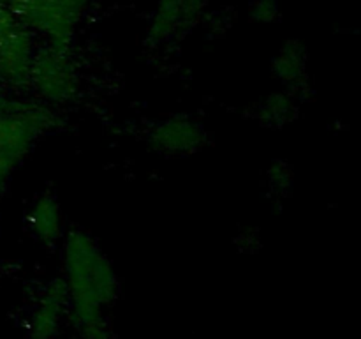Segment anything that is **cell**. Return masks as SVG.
I'll return each mask as SVG.
<instances>
[{
	"mask_svg": "<svg viewBox=\"0 0 361 339\" xmlns=\"http://www.w3.org/2000/svg\"><path fill=\"white\" fill-rule=\"evenodd\" d=\"M62 251V278L71 302L69 323L78 331L104 320V311L120 295V279L97 240L83 230H71L63 239Z\"/></svg>",
	"mask_w": 361,
	"mask_h": 339,
	"instance_id": "cell-1",
	"label": "cell"
},
{
	"mask_svg": "<svg viewBox=\"0 0 361 339\" xmlns=\"http://www.w3.org/2000/svg\"><path fill=\"white\" fill-rule=\"evenodd\" d=\"M80 85V71L71 49L37 46L28 83L37 99L51 106L67 105L78 97Z\"/></svg>",
	"mask_w": 361,
	"mask_h": 339,
	"instance_id": "cell-2",
	"label": "cell"
},
{
	"mask_svg": "<svg viewBox=\"0 0 361 339\" xmlns=\"http://www.w3.org/2000/svg\"><path fill=\"white\" fill-rule=\"evenodd\" d=\"M16 14L18 23L46 44L71 49L80 20L74 18L59 0H6Z\"/></svg>",
	"mask_w": 361,
	"mask_h": 339,
	"instance_id": "cell-3",
	"label": "cell"
},
{
	"mask_svg": "<svg viewBox=\"0 0 361 339\" xmlns=\"http://www.w3.org/2000/svg\"><path fill=\"white\" fill-rule=\"evenodd\" d=\"M69 290L63 278H55L42 288L28 318V339H56L69 321Z\"/></svg>",
	"mask_w": 361,
	"mask_h": 339,
	"instance_id": "cell-4",
	"label": "cell"
},
{
	"mask_svg": "<svg viewBox=\"0 0 361 339\" xmlns=\"http://www.w3.org/2000/svg\"><path fill=\"white\" fill-rule=\"evenodd\" d=\"M148 143L152 150L159 154L187 155L200 150L207 143V131L190 117H169L152 127Z\"/></svg>",
	"mask_w": 361,
	"mask_h": 339,
	"instance_id": "cell-5",
	"label": "cell"
},
{
	"mask_svg": "<svg viewBox=\"0 0 361 339\" xmlns=\"http://www.w3.org/2000/svg\"><path fill=\"white\" fill-rule=\"evenodd\" d=\"M37 42L35 35L20 27L0 44V87L27 90L30 83Z\"/></svg>",
	"mask_w": 361,
	"mask_h": 339,
	"instance_id": "cell-6",
	"label": "cell"
},
{
	"mask_svg": "<svg viewBox=\"0 0 361 339\" xmlns=\"http://www.w3.org/2000/svg\"><path fill=\"white\" fill-rule=\"evenodd\" d=\"M309 56L307 48L296 39H289L271 60L275 78L293 94L303 92L309 85Z\"/></svg>",
	"mask_w": 361,
	"mask_h": 339,
	"instance_id": "cell-7",
	"label": "cell"
},
{
	"mask_svg": "<svg viewBox=\"0 0 361 339\" xmlns=\"http://www.w3.org/2000/svg\"><path fill=\"white\" fill-rule=\"evenodd\" d=\"M28 226L35 239L44 246L59 242L66 232L63 212L55 194H39L28 210Z\"/></svg>",
	"mask_w": 361,
	"mask_h": 339,
	"instance_id": "cell-8",
	"label": "cell"
},
{
	"mask_svg": "<svg viewBox=\"0 0 361 339\" xmlns=\"http://www.w3.org/2000/svg\"><path fill=\"white\" fill-rule=\"evenodd\" d=\"M194 25L180 0H159L148 21V41L164 44Z\"/></svg>",
	"mask_w": 361,
	"mask_h": 339,
	"instance_id": "cell-9",
	"label": "cell"
},
{
	"mask_svg": "<svg viewBox=\"0 0 361 339\" xmlns=\"http://www.w3.org/2000/svg\"><path fill=\"white\" fill-rule=\"evenodd\" d=\"M257 113L268 126H284L296 113V94L291 90L271 92L261 101Z\"/></svg>",
	"mask_w": 361,
	"mask_h": 339,
	"instance_id": "cell-10",
	"label": "cell"
},
{
	"mask_svg": "<svg viewBox=\"0 0 361 339\" xmlns=\"http://www.w3.org/2000/svg\"><path fill=\"white\" fill-rule=\"evenodd\" d=\"M250 18L259 25H270L281 14V6L277 0H256L250 7Z\"/></svg>",
	"mask_w": 361,
	"mask_h": 339,
	"instance_id": "cell-11",
	"label": "cell"
},
{
	"mask_svg": "<svg viewBox=\"0 0 361 339\" xmlns=\"http://www.w3.org/2000/svg\"><path fill=\"white\" fill-rule=\"evenodd\" d=\"M268 182L274 189L277 191H286L291 187L293 184V170L291 166L286 165V162L277 161L270 166V172H268Z\"/></svg>",
	"mask_w": 361,
	"mask_h": 339,
	"instance_id": "cell-12",
	"label": "cell"
},
{
	"mask_svg": "<svg viewBox=\"0 0 361 339\" xmlns=\"http://www.w3.org/2000/svg\"><path fill=\"white\" fill-rule=\"evenodd\" d=\"M20 27L21 25L18 23V18L13 13V9L7 6L6 0H0V44Z\"/></svg>",
	"mask_w": 361,
	"mask_h": 339,
	"instance_id": "cell-13",
	"label": "cell"
},
{
	"mask_svg": "<svg viewBox=\"0 0 361 339\" xmlns=\"http://www.w3.org/2000/svg\"><path fill=\"white\" fill-rule=\"evenodd\" d=\"M78 334H80V339H115L106 318L78 328Z\"/></svg>",
	"mask_w": 361,
	"mask_h": 339,
	"instance_id": "cell-14",
	"label": "cell"
},
{
	"mask_svg": "<svg viewBox=\"0 0 361 339\" xmlns=\"http://www.w3.org/2000/svg\"><path fill=\"white\" fill-rule=\"evenodd\" d=\"M59 2L62 4L74 18L81 20V16H83L88 11V7H90L92 0H59Z\"/></svg>",
	"mask_w": 361,
	"mask_h": 339,
	"instance_id": "cell-15",
	"label": "cell"
},
{
	"mask_svg": "<svg viewBox=\"0 0 361 339\" xmlns=\"http://www.w3.org/2000/svg\"><path fill=\"white\" fill-rule=\"evenodd\" d=\"M180 4L185 7V11L189 13L190 20L196 23V21L200 20L201 14H203V11H204V7H207L208 0H180Z\"/></svg>",
	"mask_w": 361,
	"mask_h": 339,
	"instance_id": "cell-16",
	"label": "cell"
},
{
	"mask_svg": "<svg viewBox=\"0 0 361 339\" xmlns=\"http://www.w3.org/2000/svg\"><path fill=\"white\" fill-rule=\"evenodd\" d=\"M6 102H7V95H6V92H4V87H0V112L4 109Z\"/></svg>",
	"mask_w": 361,
	"mask_h": 339,
	"instance_id": "cell-17",
	"label": "cell"
},
{
	"mask_svg": "<svg viewBox=\"0 0 361 339\" xmlns=\"http://www.w3.org/2000/svg\"><path fill=\"white\" fill-rule=\"evenodd\" d=\"M0 203H2V191H0Z\"/></svg>",
	"mask_w": 361,
	"mask_h": 339,
	"instance_id": "cell-18",
	"label": "cell"
}]
</instances>
